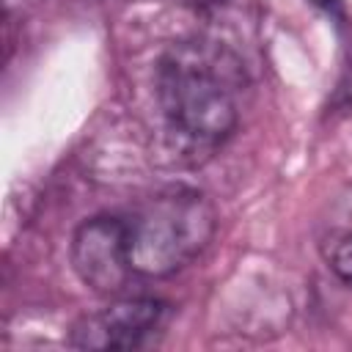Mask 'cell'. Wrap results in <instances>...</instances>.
Wrapping results in <instances>:
<instances>
[{
  "mask_svg": "<svg viewBox=\"0 0 352 352\" xmlns=\"http://www.w3.org/2000/svg\"><path fill=\"white\" fill-rule=\"evenodd\" d=\"M72 267L91 292L118 294L135 275L126 220L116 214L85 220L72 236Z\"/></svg>",
  "mask_w": 352,
  "mask_h": 352,
  "instance_id": "cell-3",
  "label": "cell"
},
{
  "mask_svg": "<svg viewBox=\"0 0 352 352\" xmlns=\"http://www.w3.org/2000/svg\"><path fill=\"white\" fill-rule=\"evenodd\" d=\"M324 258L341 280L352 283V231L333 234L324 245Z\"/></svg>",
  "mask_w": 352,
  "mask_h": 352,
  "instance_id": "cell-5",
  "label": "cell"
},
{
  "mask_svg": "<svg viewBox=\"0 0 352 352\" xmlns=\"http://www.w3.org/2000/svg\"><path fill=\"white\" fill-rule=\"evenodd\" d=\"M214 209L198 190H165L126 217L135 275L168 278L187 267L214 234Z\"/></svg>",
  "mask_w": 352,
  "mask_h": 352,
  "instance_id": "cell-2",
  "label": "cell"
},
{
  "mask_svg": "<svg viewBox=\"0 0 352 352\" xmlns=\"http://www.w3.org/2000/svg\"><path fill=\"white\" fill-rule=\"evenodd\" d=\"M242 85V63L214 41H179L154 72L162 121L190 148H214L234 132Z\"/></svg>",
  "mask_w": 352,
  "mask_h": 352,
  "instance_id": "cell-1",
  "label": "cell"
},
{
  "mask_svg": "<svg viewBox=\"0 0 352 352\" xmlns=\"http://www.w3.org/2000/svg\"><path fill=\"white\" fill-rule=\"evenodd\" d=\"M308 3H314V6H319V8H333V6H336V0H308Z\"/></svg>",
  "mask_w": 352,
  "mask_h": 352,
  "instance_id": "cell-6",
  "label": "cell"
},
{
  "mask_svg": "<svg viewBox=\"0 0 352 352\" xmlns=\"http://www.w3.org/2000/svg\"><path fill=\"white\" fill-rule=\"evenodd\" d=\"M165 316V302L151 297L116 300L107 308L77 319L69 344L77 349H135L140 346Z\"/></svg>",
  "mask_w": 352,
  "mask_h": 352,
  "instance_id": "cell-4",
  "label": "cell"
},
{
  "mask_svg": "<svg viewBox=\"0 0 352 352\" xmlns=\"http://www.w3.org/2000/svg\"><path fill=\"white\" fill-rule=\"evenodd\" d=\"M187 3H192V6H212V3H220V0H187Z\"/></svg>",
  "mask_w": 352,
  "mask_h": 352,
  "instance_id": "cell-7",
  "label": "cell"
}]
</instances>
